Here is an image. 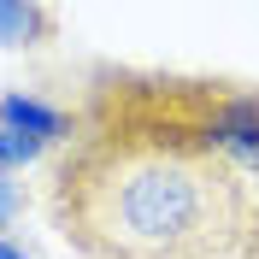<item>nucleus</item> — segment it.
<instances>
[{"mask_svg":"<svg viewBox=\"0 0 259 259\" xmlns=\"http://www.w3.org/2000/svg\"><path fill=\"white\" fill-rule=\"evenodd\" d=\"M53 224L77 259H253L259 89L106 82L53 171Z\"/></svg>","mask_w":259,"mask_h":259,"instance_id":"f257e3e1","label":"nucleus"}]
</instances>
